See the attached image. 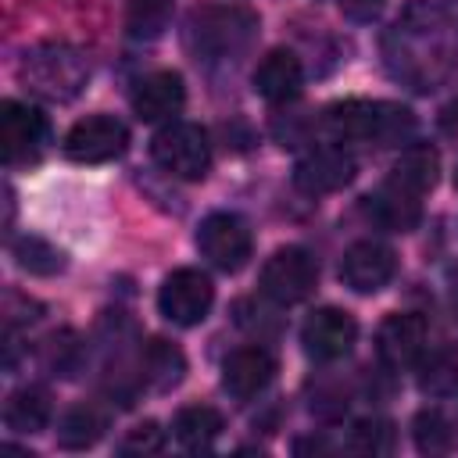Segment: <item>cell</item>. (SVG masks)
Segmentation results:
<instances>
[{"label": "cell", "instance_id": "obj_27", "mask_svg": "<svg viewBox=\"0 0 458 458\" xmlns=\"http://www.w3.org/2000/svg\"><path fill=\"white\" fill-rule=\"evenodd\" d=\"M172 21V0H129L125 29L132 39H157Z\"/></svg>", "mask_w": 458, "mask_h": 458}, {"label": "cell", "instance_id": "obj_4", "mask_svg": "<svg viewBox=\"0 0 458 458\" xmlns=\"http://www.w3.org/2000/svg\"><path fill=\"white\" fill-rule=\"evenodd\" d=\"M150 157L168 175L197 182L211 168V143H208V132L197 122H168L165 129L154 132Z\"/></svg>", "mask_w": 458, "mask_h": 458}, {"label": "cell", "instance_id": "obj_23", "mask_svg": "<svg viewBox=\"0 0 458 458\" xmlns=\"http://www.w3.org/2000/svg\"><path fill=\"white\" fill-rule=\"evenodd\" d=\"M104 415L93 404H75L72 411H64L61 426H57V444L64 451H86L104 437Z\"/></svg>", "mask_w": 458, "mask_h": 458}, {"label": "cell", "instance_id": "obj_6", "mask_svg": "<svg viewBox=\"0 0 458 458\" xmlns=\"http://www.w3.org/2000/svg\"><path fill=\"white\" fill-rule=\"evenodd\" d=\"M315 283H318V265L304 247H279L261 265V276H258L261 293L283 308L308 301L315 293Z\"/></svg>", "mask_w": 458, "mask_h": 458}, {"label": "cell", "instance_id": "obj_7", "mask_svg": "<svg viewBox=\"0 0 458 458\" xmlns=\"http://www.w3.org/2000/svg\"><path fill=\"white\" fill-rule=\"evenodd\" d=\"M197 250L215 265L218 272H240L254 250L250 225L233 211H215L197 229Z\"/></svg>", "mask_w": 458, "mask_h": 458}, {"label": "cell", "instance_id": "obj_13", "mask_svg": "<svg viewBox=\"0 0 458 458\" xmlns=\"http://www.w3.org/2000/svg\"><path fill=\"white\" fill-rule=\"evenodd\" d=\"M426 347V318L415 311H394L376 329V354L386 369H408L422 358Z\"/></svg>", "mask_w": 458, "mask_h": 458}, {"label": "cell", "instance_id": "obj_31", "mask_svg": "<svg viewBox=\"0 0 458 458\" xmlns=\"http://www.w3.org/2000/svg\"><path fill=\"white\" fill-rule=\"evenodd\" d=\"M344 14L354 18V21H372L379 11H383V0H340Z\"/></svg>", "mask_w": 458, "mask_h": 458}, {"label": "cell", "instance_id": "obj_11", "mask_svg": "<svg viewBox=\"0 0 458 458\" xmlns=\"http://www.w3.org/2000/svg\"><path fill=\"white\" fill-rule=\"evenodd\" d=\"M358 340V322L344 308H318L301 326V344L315 361H336L344 358Z\"/></svg>", "mask_w": 458, "mask_h": 458}, {"label": "cell", "instance_id": "obj_15", "mask_svg": "<svg viewBox=\"0 0 458 458\" xmlns=\"http://www.w3.org/2000/svg\"><path fill=\"white\" fill-rule=\"evenodd\" d=\"M272 376H276V358L258 344L236 347L222 361V390L236 401H250L254 394H261L272 383Z\"/></svg>", "mask_w": 458, "mask_h": 458}, {"label": "cell", "instance_id": "obj_30", "mask_svg": "<svg viewBox=\"0 0 458 458\" xmlns=\"http://www.w3.org/2000/svg\"><path fill=\"white\" fill-rule=\"evenodd\" d=\"M75 354H79V344H75V336L72 333H61V336H50L47 340V354H43V361H47V369L57 376H72V369H75Z\"/></svg>", "mask_w": 458, "mask_h": 458}, {"label": "cell", "instance_id": "obj_17", "mask_svg": "<svg viewBox=\"0 0 458 458\" xmlns=\"http://www.w3.org/2000/svg\"><path fill=\"white\" fill-rule=\"evenodd\" d=\"M301 82H304V68H301V57L293 50H268L258 68H254V89L258 97H265L268 104H286L301 93Z\"/></svg>", "mask_w": 458, "mask_h": 458}, {"label": "cell", "instance_id": "obj_2", "mask_svg": "<svg viewBox=\"0 0 458 458\" xmlns=\"http://www.w3.org/2000/svg\"><path fill=\"white\" fill-rule=\"evenodd\" d=\"M326 132L333 140H344V143L358 140V143L394 147V143H404L415 132V118L401 104H386V100H344V104H333L326 111Z\"/></svg>", "mask_w": 458, "mask_h": 458}, {"label": "cell", "instance_id": "obj_1", "mask_svg": "<svg viewBox=\"0 0 458 458\" xmlns=\"http://www.w3.org/2000/svg\"><path fill=\"white\" fill-rule=\"evenodd\" d=\"M383 57H386V68L394 79L426 93L440 79H447L451 68L458 64V39L440 7L415 0L390 25V32L383 39Z\"/></svg>", "mask_w": 458, "mask_h": 458}, {"label": "cell", "instance_id": "obj_10", "mask_svg": "<svg viewBox=\"0 0 458 458\" xmlns=\"http://www.w3.org/2000/svg\"><path fill=\"white\" fill-rule=\"evenodd\" d=\"M47 118L43 111H36L32 104L21 100H4L0 104V150L7 165H21V161H36L39 150L47 147Z\"/></svg>", "mask_w": 458, "mask_h": 458}, {"label": "cell", "instance_id": "obj_3", "mask_svg": "<svg viewBox=\"0 0 458 458\" xmlns=\"http://www.w3.org/2000/svg\"><path fill=\"white\" fill-rule=\"evenodd\" d=\"M86 79H89V64L68 43H39V47L25 50L21 82L43 100H54V104L75 100L82 93Z\"/></svg>", "mask_w": 458, "mask_h": 458}, {"label": "cell", "instance_id": "obj_5", "mask_svg": "<svg viewBox=\"0 0 458 458\" xmlns=\"http://www.w3.org/2000/svg\"><path fill=\"white\" fill-rule=\"evenodd\" d=\"M258 32V18L240 7H204L190 18V43L211 61L240 54Z\"/></svg>", "mask_w": 458, "mask_h": 458}, {"label": "cell", "instance_id": "obj_25", "mask_svg": "<svg viewBox=\"0 0 458 458\" xmlns=\"http://www.w3.org/2000/svg\"><path fill=\"white\" fill-rule=\"evenodd\" d=\"M411 440L422 454H447L454 447V426L444 411L437 408H422L415 419H411Z\"/></svg>", "mask_w": 458, "mask_h": 458}, {"label": "cell", "instance_id": "obj_18", "mask_svg": "<svg viewBox=\"0 0 458 458\" xmlns=\"http://www.w3.org/2000/svg\"><path fill=\"white\" fill-rule=\"evenodd\" d=\"M361 208H365V215H369L379 229H390V233H408V229H415L419 218H422L419 197L397 190L394 182H386V186H379L376 193H369Z\"/></svg>", "mask_w": 458, "mask_h": 458}, {"label": "cell", "instance_id": "obj_21", "mask_svg": "<svg viewBox=\"0 0 458 458\" xmlns=\"http://www.w3.org/2000/svg\"><path fill=\"white\" fill-rule=\"evenodd\" d=\"M140 369H143V379H147L154 390H168V386H175V383L182 379L186 358H182V351H179L175 344L154 336V340L143 347V354H140Z\"/></svg>", "mask_w": 458, "mask_h": 458}, {"label": "cell", "instance_id": "obj_28", "mask_svg": "<svg viewBox=\"0 0 458 458\" xmlns=\"http://www.w3.org/2000/svg\"><path fill=\"white\" fill-rule=\"evenodd\" d=\"M347 444L358 454H390L394 451V426L386 419H358L351 426Z\"/></svg>", "mask_w": 458, "mask_h": 458}, {"label": "cell", "instance_id": "obj_16", "mask_svg": "<svg viewBox=\"0 0 458 458\" xmlns=\"http://www.w3.org/2000/svg\"><path fill=\"white\" fill-rule=\"evenodd\" d=\"M186 100V86L179 72H150L132 89V111L140 122H165Z\"/></svg>", "mask_w": 458, "mask_h": 458}, {"label": "cell", "instance_id": "obj_26", "mask_svg": "<svg viewBox=\"0 0 458 458\" xmlns=\"http://www.w3.org/2000/svg\"><path fill=\"white\" fill-rule=\"evenodd\" d=\"M419 390L426 397H451L458 390V354L433 351L419 361Z\"/></svg>", "mask_w": 458, "mask_h": 458}, {"label": "cell", "instance_id": "obj_14", "mask_svg": "<svg viewBox=\"0 0 458 458\" xmlns=\"http://www.w3.org/2000/svg\"><path fill=\"white\" fill-rule=\"evenodd\" d=\"M354 172H358V165L351 154H344L340 147H318V150H308L293 165V182H297V190L322 197V193L344 190L354 179Z\"/></svg>", "mask_w": 458, "mask_h": 458}, {"label": "cell", "instance_id": "obj_22", "mask_svg": "<svg viewBox=\"0 0 458 458\" xmlns=\"http://www.w3.org/2000/svg\"><path fill=\"white\" fill-rule=\"evenodd\" d=\"M172 429H175V440L186 451H208L222 433V415L211 404H190L175 415Z\"/></svg>", "mask_w": 458, "mask_h": 458}, {"label": "cell", "instance_id": "obj_9", "mask_svg": "<svg viewBox=\"0 0 458 458\" xmlns=\"http://www.w3.org/2000/svg\"><path fill=\"white\" fill-rule=\"evenodd\" d=\"M129 147V129L114 114H89L75 122L64 136V157L75 165H104L122 157Z\"/></svg>", "mask_w": 458, "mask_h": 458}, {"label": "cell", "instance_id": "obj_32", "mask_svg": "<svg viewBox=\"0 0 458 458\" xmlns=\"http://www.w3.org/2000/svg\"><path fill=\"white\" fill-rule=\"evenodd\" d=\"M454 186H458V168H454Z\"/></svg>", "mask_w": 458, "mask_h": 458}, {"label": "cell", "instance_id": "obj_20", "mask_svg": "<svg viewBox=\"0 0 458 458\" xmlns=\"http://www.w3.org/2000/svg\"><path fill=\"white\" fill-rule=\"evenodd\" d=\"M4 422L14 433H39L50 422V397L43 386H18L4 404Z\"/></svg>", "mask_w": 458, "mask_h": 458}, {"label": "cell", "instance_id": "obj_12", "mask_svg": "<svg viewBox=\"0 0 458 458\" xmlns=\"http://www.w3.org/2000/svg\"><path fill=\"white\" fill-rule=\"evenodd\" d=\"M397 272V258L379 240H358L340 258V279L354 293H376L383 290Z\"/></svg>", "mask_w": 458, "mask_h": 458}, {"label": "cell", "instance_id": "obj_19", "mask_svg": "<svg viewBox=\"0 0 458 458\" xmlns=\"http://www.w3.org/2000/svg\"><path fill=\"white\" fill-rule=\"evenodd\" d=\"M437 172H440V154L429 147V143H411L401 150V157L390 165V179L397 190L411 193V197H422L437 186Z\"/></svg>", "mask_w": 458, "mask_h": 458}, {"label": "cell", "instance_id": "obj_8", "mask_svg": "<svg viewBox=\"0 0 458 458\" xmlns=\"http://www.w3.org/2000/svg\"><path fill=\"white\" fill-rule=\"evenodd\" d=\"M215 304V286L200 268H175L157 290V311L172 326H200Z\"/></svg>", "mask_w": 458, "mask_h": 458}, {"label": "cell", "instance_id": "obj_24", "mask_svg": "<svg viewBox=\"0 0 458 458\" xmlns=\"http://www.w3.org/2000/svg\"><path fill=\"white\" fill-rule=\"evenodd\" d=\"M11 258H14L18 268H25L29 276H54V272L64 268V254H61L50 240L32 236V233H25V236H18V240L11 243Z\"/></svg>", "mask_w": 458, "mask_h": 458}, {"label": "cell", "instance_id": "obj_29", "mask_svg": "<svg viewBox=\"0 0 458 458\" xmlns=\"http://www.w3.org/2000/svg\"><path fill=\"white\" fill-rule=\"evenodd\" d=\"M165 447V429L154 422V419H147V422H140V426H132L125 437H122V444H118V451L122 454H157Z\"/></svg>", "mask_w": 458, "mask_h": 458}]
</instances>
